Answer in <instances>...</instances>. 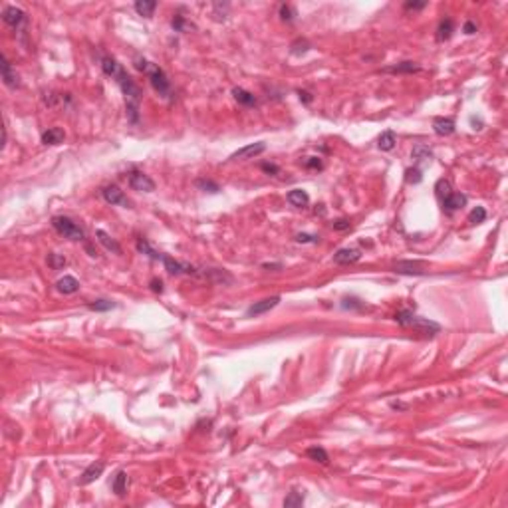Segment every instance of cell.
<instances>
[{"mask_svg":"<svg viewBox=\"0 0 508 508\" xmlns=\"http://www.w3.org/2000/svg\"><path fill=\"white\" fill-rule=\"evenodd\" d=\"M419 64L415 62H401V64H395V66H387L383 68L385 74H413V72H419Z\"/></svg>","mask_w":508,"mask_h":508,"instance_id":"cell-20","label":"cell"},{"mask_svg":"<svg viewBox=\"0 0 508 508\" xmlns=\"http://www.w3.org/2000/svg\"><path fill=\"white\" fill-rule=\"evenodd\" d=\"M103 469H105V463H103V461H96V463H92V465H90V467L82 473V477H80L78 485H90V483L98 481V479L102 477Z\"/></svg>","mask_w":508,"mask_h":508,"instance_id":"cell-10","label":"cell"},{"mask_svg":"<svg viewBox=\"0 0 508 508\" xmlns=\"http://www.w3.org/2000/svg\"><path fill=\"white\" fill-rule=\"evenodd\" d=\"M361 258V252L357 248H339L334 254V262L336 264H353Z\"/></svg>","mask_w":508,"mask_h":508,"instance_id":"cell-14","label":"cell"},{"mask_svg":"<svg viewBox=\"0 0 508 508\" xmlns=\"http://www.w3.org/2000/svg\"><path fill=\"white\" fill-rule=\"evenodd\" d=\"M88 308L94 310V312H109V310L115 308V304L111 300H96V302H90Z\"/></svg>","mask_w":508,"mask_h":508,"instance_id":"cell-30","label":"cell"},{"mask_svg":"<svg viewBox=\"0 0 508 508\" xmlns=\"http://www.w3.org/2000/svg\"><path fill=\"white\" fill-rule=\"evenodd\" d=\"M310 50V44L306 42V40H296L294 44H292V48H290V54L292 56H302V54H306Z\"/></svg>","mask_w":508,"mask_h":508,"instance_id":"cell-35","label":"cell"},{"mask_svg":"<svg viewBox=\"0 0 508 508\" xmlns=\"http://www.w3.org/2000/svg\"><path fill=\"white\" fill-rule=\"evenodd\" d=\"M0 68H2V80H4V84L8 86V88H18V78H16V74L12 72V66H10V62L6 60V56L2 54L0 56Z\"/></svg>","mask_w":508,"mask_h":508,"instance_id":"cell-17","label":"cell"},{"mask_svg":"<svg viewBox=\"0 0 508 508\" xmlns=\"http://www.w3.org/2000/svg\"><path fill=\"white\" fill-rule=\"evenodd\" d=\"M155 8H157V2H153V0H137L135 2V12L145 18H151Z\"/></svg>","mask_w":508,"mask_h":508,"instance_id":"cell-25","label":"cell"},{"mask_svg":"<svg viewBox=\"0 0 508 508\" xmlns=\"http://www.w3.org/2000/svg\"><path fill=\"white\" fill-rule=\"evenodd\" d=\"M147 76H149V82H151V86H153V90L159 94V96H163V98H169L171 96V82L169 78H167V74L157 66V64H149V68H147V72H145Z\"/></svg>","mask_w":508,"mask_h":508,"instance_id":"cell-4","label":"cell"},{"mask_svg":"<svg viewBox=\"0 0 508 508\" xmlns=\"http://www.w3.org/2000/svg\"><path fill=\"white\" fill-rule=\"evenodd\" d=\"M413 159H415V161H431V159H433V153L429 151V147L417 145V147L413 149Z\"/></svg>","mask_w":508,"mask_h":508,"instance_id":"cell-32","label":"cell"},{"mask_svg":"<svg viewBox=\"0 0 508 508\" xmlns=\"http://www.w3.org/2000/svg\"><path fill=\"white\" fill-rule=\"evenodd\" d=\"M52 226L62 234V236H66V238H70V240H84L86 238V232H84V228H80L72 218H68V216H54L52 218Z\"/></svg>","mask_w":508,"mask_h":508,"instance_id":"cell-3","label":"cell"},{"mask_svg":"<svg viewBox=\"0 0 508 508\" xmlns=\"http://www.w3.org/2000/svg\"><path fill=\"white\" fill-rule=\"evenodd\" d=\"M119 68H121V64H117V60H115V58H111V56L102 58V70H103V74H105V76L115 78V74L119 72Z\"/></svg>","mask_w":508,"mask_h":508,"instance_id":"cell-28","label":"cell"},{"mask_svg":"<svg viewBox=\"0 0 508 508\" xmlns=\"http://www.w3.org/2000/svg\"><path fill=\"white\" fill-rule=\"evenodd\" d=\"M151 290L157 292V294H161V292H163V282L157 280V278H153V280H151Z\"/></svg>","mask_w":508,"mask_h":508,"instance_id":"cell-48","label":"cell"},{"mask_svg":"<svg viewBox=\"0 0 508 508\" xmlns=\"http://www.w3.org/2000/svg\"><path fill=\"white\" fill-rule=\"evenodd\" d=\"M393 272H397V274H409V276H421V274H425V270H423V264L421 262H409V260H403V262H397L395 264V268H393Z\"/></svg>","mask_w":508,"mask_h":508,"instance_id":"cell-15","label":"cell"},{"mask_svg":"<svg viewBox=\"0 0 508 508\" xmlns=\"http://www.w3.org/2000/svg\"><path fill=\"white\" fill-rule=\"evenodd\" d=\"M129 187L133 191H139V193H153L155 191L153 179H149V175H145L141 171H131L129 173Z\"/></svg>","mask_w":508,"mask_h":508,"instance_id":"cell-5","label":"cell"},{"mask_svg":"<svg viewBox=\"0 0 508 508\" xmlns=\"http://www.w3.org/2000/svg\"><path fill=\"white\" fill-rule=\"evenodd\" d=\"M288 203H290L292 206H306V204L310 203V197H308V193H306V191H302V189H294V191H290V193H288Z\"/></svg>","mask_w":508,"mask_h":508,"instance_id":"cell-24","label":"cell"},{"mask_svg":"<svg viewBox=\"0 0 508 508\" xmlns=\"http://www.w3.org/2000/svg\"><path fill=\"white\" fill-rule=\"evenodd\" d=\"M133 64H135V68H137L139 72H147V68H149V64H151V62H147V60H145V58H141V56H135Z\"/></svg>","mask_w":508,"mask_h":508,"instance_id":"cell-41","label":"cell"},{"mask_svg":"<svg viewBox=\"0 0 508 508\" xmlns=\"http://www.w3.org/2000/svg\"><path fill=\"white\" fill-rule=\"evenodd\" d=\"M197 187H199L201 191H204V193H212V195H216V193L220 191V187H218L214 181H210V179H199V181H197Z\"/></svg>","mask_w":508,"mask_h":508,"instance_id":"cell-31","label":"cell"},{"mask_svg":"<svg viewBox=\"0 0 508 508\" xmlns=\"http://www.w3.org/2000/svg\"><path fill=\"white\" fill-rule=\"evenodd\" d=\"M260 167H262L264 173H268V175H278V171H280L278 165H274V163H262Z\"/></svg>","mask_w":508,"mask_h":508,"instance_id":"cell-45","label":"cell"},{"mask_svg":"<svg viewBox=\"0 0 508 508\" xmlns=\"http://www.w3.org/2000/svg\"><path fill=\"white\" fill-rule=\"evenodd\" d=\"M457 129V123L453 117H435L433 119V131L441 137H447V135H453Z\"/></svg>","mask_w":508,"mask_h":508,"instance_id":"cell-11","label":"cell"},{"mask_svg":"<svg viewBox=\"0 0 508 508\" xmlns=\"http://www.w3.org/2000/svg\"><path fill=\"white\" fill-rule=\"evenodd\" d=\"M427 6V2H405L407 10H423Z\"/></svg>","mask_w":508,"mask_h":508,"instance_id":"cell-46","label":"cell"},{"mask_svg":"<svg viewBox=\"0 0 508 508\" xmlns=\"http://www.w3.org/2000/svg\"><path fill=\"white\" fill-rule=\"evenodd\" d=\"M485 218H487L485 206H477V208H473L471 214H469V222H471V224H481V222H485Z\"/></svg>","mask_w":508,"mask_h":508,"instance_id":"cell-33","label":"cell"},{"mask_svg":"<svg viewBox=\"0 0 508 508\" xmlns=\"http://www.w3.org/2000/svg\"><path fill=\"white\" fill-rule=\"evenodd\" d=\"M280 302V296H272V298H266V300H260V302H254L248 310H246V318H256V316H262L266 312H270L272 308H276Z\"/></svg>","mask_w":508,"mask_h":508,"instance_id":"cell-7","label":"cell"},{"mask_svg":"<svg viewBox=\"0 0 508 508\" xmlns=\"http://www.w3.org/2000/svg\"><path fill=\"white\" fill-rule=\"evenodd\" d=\"M298 96H300V102H304V103H310L312 102V94H308V92H298Z\"/></svg>","mask_w":508,"mask_h":508,"instance_id":"cell-49","label":"cell"},{"mask_svg":"<svg viewBox=\"0 0 508 508\" xmlns=\"http://www.w3.org/2000/svg\"><path fill=\"white\" fill-rule=\"evenodd\" d=\"M2 20H4L8 26L18 28V26L26 20V14H24V10H20V8H16V6H6V8L2 10Z\"/></svg>","mask_w":508,"mask_h":508,"instance_id":"cell-12","label":"cell"},{"mask_svg":"<svg viewBox=\"0 0 508 508\" xmlns=\"http://www.w3.org/2000/svg\"><path fill=\"white\" fill-rule=\"evenodd\" d=\"M171 26H173L177 32H185V30H187V26H189V22L185 20V16H181V14H175V18L171 20Z\"/></svg>","mask_w":508,"mask_h":508,"instance_id":"cell-39","label":"cell"},{"mask_svg":"<svg viewBox=\"0 0 508 508\" xmlns=\"http://www.w3.org/2000/svg\"><path fill=\"white\" fill-rule=\"evenodd\" d=\"M102 195H103L105 203H109V204H123V206H129V201L125 199L123 191H121L117 185H107V187L102 191Z\"/></svg>","mask_w":508,"mask_h":508,"instance_id":"cell-9","label":"cell"},{"mask_svg":"<svg viewBox=\"0 0 508 508\" xmlns=\"http://www.w3.org/2000/svg\"><path fill=\"white\" fill-rule=\"evenodd\" d=\"M306 457H308L310 461L320 463V465H328V463H330V457H328L326 449H322V447H310V449L306 451Z\"/></svg>","mask_w":508,"mask_h":508,"instance_id":"cell-26","label":"cell"},{"mask_svg":"<svg viewBox=\"0 0 508 508\" xmlns=\"http://www.w3.org/2000/svg\"><path fill=\"white\" fill-rule=\"evenodd\" d=\"M467 195H463V193H449L445 199H443V206H445V210H449V212H455V210H459V208H463L465 204H467Z\"/></svg>","mask_w":508,"mask_h":508,"instance_id":"cell-13","label":"cell"},{"mask_svg":"<svg viewBox=\"0 0 508 508\" xmlns=\"http://www.w3.org/2000/svg\"><path fill=\"white\" fill-rule=\"evenodd\" d=\"M391 407L393 409H407V405H403V403H391Z\"/></svg>","mask_w":508,"mask_h":508,"instance_id":"cell-51","label":"cell"},{"mask_svg":"<svg viewBox=\"0 0 508 508\" xmlns=\"http://www.w3.org/2000/svg\"><path fill=\"white\" fill-rule=\"evenodd\" d=\"M48 266H50L52 270H60V268H64V266H66V258H64L62 254L50 252V254H48Z\"/></svg>","mask_w":508,"mask_h":508,"instance_id":"cell-34","label":"cell"},{"mask_svg":"<svg viewBox=\"0 0 508 508\" xmlns=\"http://www.w3.org/2000/svg\"><path fill=\"white\" fill-rule=\"evenodd\" d=\"M453 32H455V22L451 18H445V20H441V24L437 28V40L445 42V40H449L453 36Z\"/></svg>","mask_w":508,"mask_h":508,"instance_id":"cell-23","label":"cell"},{"mask_svg":"<svg viewBox=\"0 0 508 508\" xmlns=\"http://www.w3.org/2000/svg\"><path fill=\"white\" fill-rule=\"evenodd\" d=\"M332 226H334V230H349V228H351V224H349L347 218H338Z\"/></svg>","mask_w":508,"mask_h":508,"instance_id":"cell-42","label":"cell"},{"mask_svg":"<svg viewBox=\"0 0 508 508\" xmlns=\"http://www.w3.org/2000/svg\"><path fill=\"white\" fill-rule=\"evenodd\" d=\"M405 181L409 183V185H417V183H421L423 181V175H421V169H407L405 171Z\"/></svg>","mask_w":508,"mask_h":508,"instance_id":"cell-37","label":"cell"},{"mask_svg":"<svg viewBox=\"0 0 508 508\" xmlns=\"http://www.w3.org/2000/svg\"><path fill=\"white\" fill-rule=\"evenodd\" d=\"M463 32H465V34H475V32H477V24H475V22H471V20H469V22H465Z\"/></svg>","mask_w":508,"mask_h":508,"instance_id":"cell-47","label":"cell"},{"mask_svg":"<svg viewBox=\"0 0 508 508\" xmlns=\"http://www.w3.org/2000/svg\"><path fill=\"white\" fill-rule=\"evenodd\" d=\"M161 262L165 264L167 272L173 274V276H181V274H197V268H195V266H191V264H187V262H177V260H173L171 256H165V254H163V260H161Z\"/></svg>","mask_w":508,"mask_h":508,"instance_id":"cell-8","label":"cell"},{"mask_svg":"<svg viewBox=\"0 0 508 508\" xmlns=\"http://www.w3.org/2000/svg\"><path fill=\"white\" fill-rule=\"evenodd\" d=\"M437 193L447 197V195L451 193V185H449V181H439V183H437Z\"/></svg>","mask_w":508,"mask_h":508,"instance_id":"cell-43","label":"cell"},{"mask_svg":"<svg viewBox=\"0 0 508 508\" xmlns=\"http://www.w3.org/2000/svg\"><path fill=\"white\" fill-rule=\"evenodd\" d=\"M232 98H234L240 105H244V107H252V105H256V98H254L250 92L242 90V88H234V90H232Z\"/></svg>","mask_w":508,"mask_h":508,"instance_id":"cell-21","label":"cell"},{"mask_svg":"<svg viewBox=\"0 0 508 508\" xmlns=\"http://www.w3.org/2000/svg\"><path fill=\"white\" fill-rule=\"evenodd\" d=\"M137 250H139L141 254H147V256L153 258V260H163V254H159L157 250H153L151 244H149L145 238H137Z\"/></svg>","mask_w":508,"mask_h":508,"instance_id":"cell-29","label":"cell"},{"mask_svg":"<svg viewBox=\"0 0 508 508\" xmlns=\"http://www.w3.org/2000/svg\"><path fill=\"white\" fill-rule=\"evenodd\" d=\"M96 236H98V242L105 248V250H109V252H113V254H121L123 250H121V246H119V242L115 240V238H111L105 230H96Z\"/></svg>","mask_w":508,"mask_h":508,"instance_id":"cell-16","label":"cell"},{"mask_svg":"<svg viewBox=\"0 0 508 508\" xmlns=\"http://www.w3.org/2000/svg\"><path fill=\"white\" fill-rule=\"evenodd\" d=\"M115 82L119 84L123 96H125V107H127V119L131 123L139 121V103H141V90L135 86V82L127 76V72L123 68H119V72L115 74Z\"/></svg>","mask_w":508,"mask_h":508,"instance_id":"cell-1","label":"cell"},{"mask_svg":"<svg viewBox=\"0 0 508 508\" xmlns=\"http://www.w3.org/2000/svg\"><path fill=\"white\" fill-rule=\"evenodd\" d=\"M280 18L286 20V22H292L296 18V10L290 6V4H282L280 6Z\"/></svg>","mask_w":508,"mask_h":508,"instance_id":"cell-38","label":"cell"},{"mask_svg":"<svg viewBox=\"0 0 508 508\" xmlns=\"http://www.w3.org/2000/svg\"><path fill=\"white\" fill-rule=\"evenodd\" d=\"M395 320H397V324H401V326H413V328L421 330L425 336H435V334L441 332V326H439L437 322H431V320H425V318H417V316H415L413 312H409V310L399 312V314L395 316Z\"/></svg>","mask_w":508,"mask_h":508,"instance_id":"cell-2","label":"cell"},{"mask_svg":"<svg viewBox=\"0 0 508 508\" xmlns=\"http://www.w3.org/2000/svg\"><path fill=\"white\" fill-rule=\"evenodd\" d=\"M56 290L62 294H76L80 290V282L74 276H64L56 282Z\"/></svg>","mask_w":508,"mask_h":508,"instance_id":"cell-19","label":"cell"},{"mask_svg":"<svg viewBox=\"0 0 508 508\" xmlns=\"http://www.w3.org/2000/svg\"><path fill=\"white\" fill-rule=\"evenodd\" d=\"M264 151H266V143H262V141H258V143H250V145H246V147H242V149L234 151V153L230 155V161L254 159V157H258V155H260V153H264Z\"/></svg>","mask_w":508,"mask_h":508,"instance_id":"cell-6","label":"cell"},{"mask_svg":"<svg viewBox=\"0 0 508 508\" xmlns=\"http://www.w3.org/2000/svg\"><path fill=\"white\" fill-rule=\"evenodd\" d=\"M262 268H266V270H270V268H278V270H280V268H282V264H268V262H266V264H262Z\"/></svg>","mask_w":508,"mask_h":508,"instance_id":"cell-50","label":"cell"},{"mask_svg":"<svg viewBox=\"0 0 508 508\" xmlns=\"http://www.w3.org/2000/svg\"><path fill=\"white\" fill-rule=\"evenodd\" d=\"M296 242H300V244H306V242H318V236H316V234L300 232V234H296Z\"/></svg>","mask_w":508,"mask_h":508,"instance_id":"cell-40","label":"cell"},{"mask_svg":"<svg viewBox=\"0 0 508 508\" xmlns=\"http://www.w3.org/2000/svg\"><path fill=\"white\" fill-rule=\"evenodd\" d=\"M302 505H304V497L300 493H290V497H286V501H284L286 508H296L302 507Z\"/></svg>","mask_w":508,"mask_h":508,"instance_id":"cell-36","label":"cell"},{"mask_svg":"<svg viewBox=\"0 0 508 508\" xmlns=\"http://www.w3.org/2000/svg\"><path fill=\"white\" fill-rule=\"evenodd\" d=\"M111 489H113V493H115L117 497H123V495L127 493V473H125V471H119V473L115 475Z\"/></svg>","mask_w":508,"mask_h":508,"instance_id":"cell-27","label":"cell"},{"mask_svg":"<svg viewBox=\"0 0 508 508\" xmlns=\"http://www.w3.org/2000/svg\"><path fill=\"white\" fill-rule=\"evenodd\" d=\"M306 167H308V169H322V161H320L318 157H308Z\"/></svg>","mask_w":508,"mask_h":508,"instance_id":"cell-44","label":"cell"},{"mask_svg":"<svg viewBox=\"0 0 508 508\" xmlns=\"http://www.w3.org/2000/svg\"><path fill=\"white\" fill-rule=\"evenodd\" d=\"M64 139H66V133L60 127H50L48 131L42 133V143L44 145H60V143H64Z\"/></svg>","mask_w":508,"mask_h":508,"instance_id":"cell-18","label":"cell"},{"mask_svg":"<svg viewBox=\"0 0 508 508\" xmlns=\"http://www.w3.org/2000/svg\"><path fill=\"white\" fill-rule=\"evenodd\" d=\"M395 145H397V139H395V133H393L391 129L383 131V133L379 135V139H377V147H379L381 151H393Z\"/></svg>","mask_w":508,"mask_h":508,"instance_id":"cell-22","label":"cell"}]
</instances>
